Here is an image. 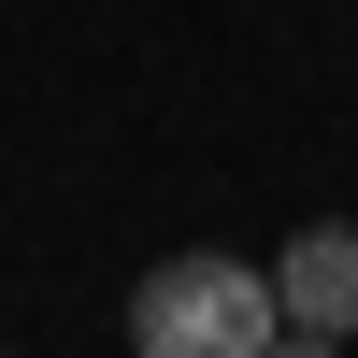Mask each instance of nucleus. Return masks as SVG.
<instances>
[{"label":"nucleus","mask_w":358,"mask_h":358,"mask_svg":"<svg viewBox=\"0 0 358 358\" xmlns=\"http://www.w3.org/2000/svg\"><path fill=\"white\" fill-rule=\"evenodd\" d=\"M273 330H287L273 273H258V258H215V244L158 258V273L129 287V358H258Z\"/></svg>","instance_id":"1"},{"label":"nucleus","mask_w":358,"mask_h":358,"mask_svg":"<svg viewBox=\"0 0 358 358\" xmlns=\"http://www.w3.org/2000/svg\"><path fill=\"white\" fill-rule=\"evenodd\" d=\"M273 315L315 344H358V215H315L301 244L273 258Z\"/></svg>","instance_id":"2"},{"label":"nucleus","mask_w":358,"mask_h":358,"mask_svg":"<svg viewBox=\"0 0 358 358\" xmlns=\"http://www.w3.org/2000/svg\"><path fill=\"white\" fill-rule=\"evenodd\" d=\"M258 358H344V344H315V330H273V344H258Z\"/></svg>","instance_id":"3"},{"label":"nucleus","mask_w":358,"mask_h":358,"mask_svg":"<svg viewBox=\"0 0 358 358\" xmlns=\"http://www.w3.org/2000/svg\"><path fill=\"white\" fill-rule=\"evenodd\" d=\"M0 358H15V344H0Z\"/></svg>","instance_id":"4"}]
</instances>
